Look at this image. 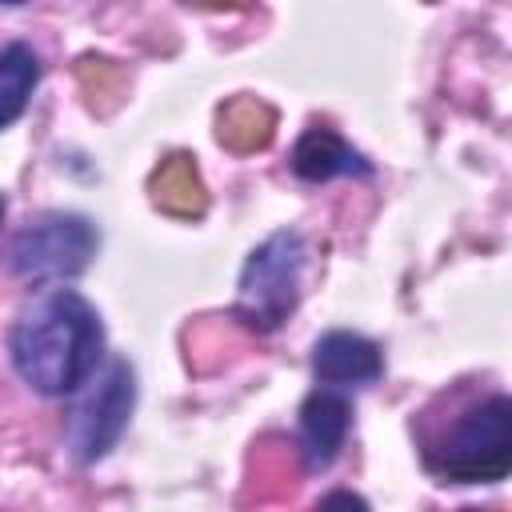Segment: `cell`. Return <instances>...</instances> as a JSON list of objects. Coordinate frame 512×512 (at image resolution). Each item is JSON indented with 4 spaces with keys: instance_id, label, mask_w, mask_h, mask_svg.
Returning a JSON list of instances; mask_svg holds the SVG:
<instances>
[{
    "instance_id": "cell-1",
    "label": "cell",
    "mask_w": 512,
    "mask_h": 512,
    "mask_svg": "<svg viewBox=\"0 0 512 512\" xmlns=\"http://www.w3.org/2000/svg\"><path fill=\"white\" fill-rule=\"evenodd\" d=\"M12 364L24 384L44 396H68L96 376L104 328L96 308L72 288H48L20 308L8 336Z\"/></svg>"
},
{
    "instance_id": "cell-2",
    "label": "cell",
    "mask_w": 512,
    "mask_h": 512,
    "mask_svg": "<svg viewBox=\"0 0 512 512\" xmlns=\"http://www.w3.org/2000/svg\"><path fill=\"white\" fill-rule=\"evenodd\" d=\"M428 468L452 484H496L512 468V404L488 396L460 412L440 440L428 444Z\"/></svg>"
},
{
    "instance_id": "cell-3",
    "label": "cell",
    "mask_w": 512,
    "mask_h": 512,
    "mask_svg": "<svg viewBox=\"0 0 512 512\" xmlns=\"http://www.w3.org/2000/svg\"><path fill=\"white\" fill-rule=\"evenodd\" d=\"M300 276H304L300 232L292 228L272 232L244 260L240 288H236V320L252 332H276L300 300Z\"/></svg>"
},
{
    "instance_id": "cell-4",
    "label": "cell",
    "mask_w": 512,
    "mask_h": 512,
    "mask_svg": "<svg viewBox=\"0 0 512 512\" xmlns=\"http://www.w3.org/2000/svg\"><path fill=\"white\" fill-rule=\"evenodd\" d=\"M96 244L100 236L92 220L76 212H44L20 228V236L12 240L8 264L20 280H32V284L72 280L88 268V260L96 256Z\"/></svg>"
},
{
    "instance_id": "cell-5",
    "label": "cell",
    "mask_w": 512,
    "mask_h": 512,
    "mask_svg": "<svg viewBox=\"0 0 512 512\" xmlns=\"http://www.w3.org/2000/svg\"><path fill=\"white\" fill-rule=\"evenodd\" d=\"M88 384H92L88 396L72 408V420H68V448L76 460L96 464L116 448V440L132 416L136 380L124 360H108V368L100 376H92Z\"/></svg>"
},
{
    "instance_id": "cell-6",
    "label": "cell",
    "mask_w": 512,
    "mask_h": 512,
    "mask_svg": "<svg viewBox=\"0 0 512 512\" xmlns=\"http://www.w3.org/2000/svg\"><path fill=\"white\" fill-rule=\"evenodd\" d=\"M312 372L320 384H336V388H364L376 384L384 372L380 348L360 336V332H324L312 344Z\"/></svg>"
},
{
    "instance_id": "cell-7",
    "label": "cell",
    "mask_w": 512,
    "mask_h": 512,
    "mask_svg": "<svg viewBox=\"0 0 512 512\" xmlns=\"http://www.w3.org/2000/svg\"><path fill=\"white\" fill-rule=\"evenodd\" d=\"M348 424H352V408L332 388H316L300 404V456L308 472H320L340 456Z\"/></svg>"
},
{
    "instance_id": "cell-8",
    "label": "cell",
    "mask_w": 512,
    "mask_h": 512,
    "mask_svg": "<svg viewBox=\"0 0 512 512\" xmlns=\"http://www.w3.org/2000/svg\"><path fill=\"white\" fill-rule=\"evenodd\" d=\"M292 172L300 180H332V176H368L372 164L332 128H308L292 148Z\"/></svg>"
},
{
    "instance_id": "cell-9",
    "label": "cell",
    "mask_w": 512,
    "mask_h": 512,
    "mask_svg": "<svg viewBox=\"0 0 512 512\" xmlns=\"http://www.w3.org/2000/svg\"><path fill=\"white\" fill-rule=\"evenodd\" d=\"M148 192H152V204L176 220H196L208 208V188L188 152H172L168 160H160V168L148 180Z\"/></svg>"
},
{
    "instance_id": "cell-10",
    "label": "cell",
    "mask_w": 512,
    "mask_h": 512,
    "mask_svg": "<svg viewBox=\"0 0 512 512\" xmlns=\"http://www.w3.org/2000/svg\"><path fill=\"white\" fill-rule=\"evenodd\" d=\"M276 136V112L260 96H232L216 116V140L228 152H260Z\"/></svg>"
},
{
    "instance_id": "cell-11",
    "label": "cell",
    "mask_w": 512,
    "mask_h": 512,
    "mask_svg": "<svg viewBox=\"0 0 512 512\" xmlns=\"http://www.w3.org/2000/svg\"><path fill=\"white\" fill-rule=\"evenodd\" d=\"M40 80V60L28 44H4L0 48V128H8L12 120H20V112L28 108V96Z\"/></svg>"
},
{
    "instance_id": "cell-12",
    "label": "cell",
    "mask_w": 512,
    "mask_h": 512,
    "mask_svg": "<svg viewBox=\"0 0 512 512\" xmlns=\"http://www.w3.org/2000/svg\"><path fill=\"white\" fill-rule=\"evenodd\" d=\"M76 80H80L84 96L92 100V108H100V112H112L116 100H120L124 88H128L124 68H120L116 60H108V56H80Z\"/></svg>"
},
{
    "instance_id": "cell-13",
    "label": "cell",
    "mask_w": 512,
    "mask_h": 512,
    "mask_svg": "<svg viewBox=\"0 0 512 512\" xmlns=\"http://www.w3.org/2000/svg\"><path fill=\"white\" fill-rule=\"evenodd\" d=\"M312 512H368V504H364V496H356L348 488H336V492L320 496V504Z\"/></svg>"
},
{
    "instance_id": "cell-14",
    "label": "cell",
    "mask_w": 512,
    "mask_h": 512,
    "mask_svg": "<svg viewBox=\"0 0 512 512\" xmlns=\"http://www.w3.org/2000/svg\"><path fill=\"white\" fill-rule=\"evenodd\" d=\"M0 216H4V196H0Z\"/></svg>"
}]
</instances>
